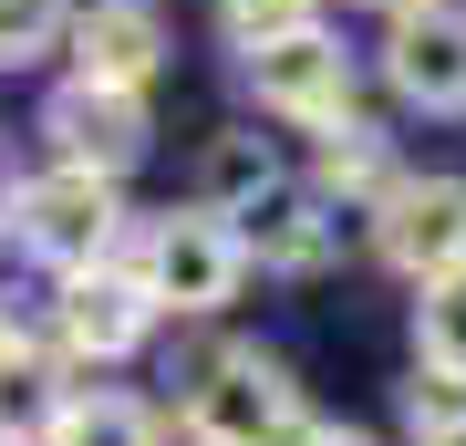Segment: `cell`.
Wrapping results in <instances>:
<instances>
[{
    "label": "cell",
    "mask_w": 466,
    "mask_h": 446,
    "mask_svg": "<svg viewBox=\"0 0 466 446\" xmlns=\"http://www.w3.org/2000/svg\"><path fill=\"white\" fill-rule=\"evenodd\" d=\"M52 446H167V415L146 395H115V384H94V395H63L52 415Z\"/></svg>",
    "instance_id": "obj_12"
},
{
    "label": "cell",
    "mask_w": 466,
    "mask_h": 446,
    "mask_svg": "<svg viewBox=\"0 0 466 446\" xmlns=\"http://www.w3.org/2000/svg\"><path fill=\"white\" fill-rule=\"evenodd\" d=\"M332 249H342V208L321 198V187L269 177L259 198L238 208V260L280 270V281H311V270H332Z\"/></svg>",
    "instance_id": "obj_10"
},
{
    "label": "cell",
    "mask_w": 466,
    "mask_h": 446,
    "mask_svg": "<svg viewBox=\"0 0 466 446\" xmlns=\"http://www.w3.org/2000/svg\"><path fill=\"white\" fill-rule=\"evenodd\" d=\"M415 446H466V415H446V426H425Z\"/></svg>",
    "instance_id": "obj_20"
},
{
    "label": "cell",
    "mask_w": 466,
    "mask_h": 446,
    "mask_svg": "<svg viewBox=\"0 0 466 446\" xmlns=\"http://www.w3.org/2000/svg\"><path fill=\"white\" fill-rule=\"evenodd\" d=\"M321 198H332V208H352V198H383V187H394V156H383V135L363 125V115H332V125H321Z\"/></svg>",
    "instance_id": "obj_14"
},
{
    "label": "cell",
    "mask_w": 466,
    "mask_h": 446,
    "mask_svg": "<svg viewBox=\"0 0 466 446\" xmlns=\"http://www.w3.org/2000/svg\"><path fill=\"white\" fill-rule=\"evenodd\" d=\"M0 229L32 249V260H52V270H94V260L125 249V198H115V177L42 166V177H21L11 198H0Z\"/></svg>",
    "instance_id": "obj_1"
},
{
    "label": "cell",
    "mask_w": 466,
    "mask_h": 446,
    "mask_svg": "<svg viewBox=\"0 0 466 446\" xmlns=\"http://www.w3.org/2000/svg\"><path fill=\"white\" fill-rule=\"evenodd\" d=\"M63 52H73V83H115V94H146L167 73V11L156 0H84L63 21Z\"/></svg>",
    "instance_id": "obj_9"
},
{
    "label": "cell",
    "mask_w": 466,
    "mask_h": 446,
    "mask_svg": "<svg viewBox=\"0 0 466 446\" xmlns=\"http://www.w3.org/2000/svg\"><path fill=\"white\" fill-rule=\"evenodd\" d=\"M52 415H63V374L32 332L0 322V446H52Z\"/></svg>",
    "instance_id": "obj_11"
},
{
    "label": "cell",
    "mask_w": 466,
    "mask_h": 446,
    "mask_svg": "<svg viewBox=\"0 0 466 446\" xmlns=\"http://www.w3.org/2000/svg\"><path fill=\"white\" fill-rule=\"evenodd\" d=\"M42 135H52V166H84V177H135L156 146V115L146 94H115V83H63L42 104Z\"/></svg>",
    "instance_id": "obj_6"
},
{
    "label": "cell",
    "mask_w": 466,
    "mask_h": 446,
    "mask_svg": "<svg viewBox=\"0 0 466 446\" xmlns=\"http://www.w3.org/2000/svg\"><path fill=\"white\" fill-rule=\"evenodd\" d=\"M249 94H259V115L332 125V115H352V52L321 32V21H300L280 42H249Z\"/></svg>",
    "instance_id": "obj_7"
},
{
    "label": "cell",
    "mask_w": 466,
    "mask_h": 446,
    "mask_svg": "<svg viewBox=\"0 0 466 446\" xmlns=\"http://www.w3.org/2000/svg\"><path fill=\"white\" fill-rule=\"evenodd\" d=\"M135 291L156 301V312H187V322H208V312H228L238 281H249V260H238V229L228 218H208V208H187V218H156L146 239H135Z\"/></svg>",
    "instance_id": "obj_3"
},
{
    "label": "cell",
    "mask_w": 466,
    "mask_h": 446,
    "mask_svg": "<svg viewBox=\"0 0 466 446\" xmlns=\"http://www.w3.org/2000/svg\"><path fill=\"white\" fill-rule=\"evenodd\" d=\"M300 21H321V0H218V32H228L238 52H249V42L300 32Z\"/></svg>",
    "instance_id": "obj_17"
},
{
    "label": "cell",
    "mask_w": 466,
    "mask_h": 446,
    "mask_svg": "<svg viewBox=\"0 0 466 446\" xmlns=\"http://www.w3.org/2000/svg\"><path fill=\"white\" fill-rule=\"evenodd\" d=\"M290 415H300V384L269 364V353L228 343V353H208V364L187 374V395H177V436H187V446H269Z\"/></svg>",
    "instance_id": "obj_2"
},
{
    "label": "cell",
    "mask_w": 466,
    "mask_h": 446,
    "mask_svg": "<svg viewBox=\"0 0 466 446\" xmlns=\"http://www.w3.org/2000/svg\"><path fill=\"white\" fill-rule=\"evenodd\" d=\"M373 249H383V270H404L415 291L466 270V177H394L373 198Z\"/></svg>",
    "instance_id": "obj_4"
},
{
    "label": "cell",
    "mask_w": 466,
    "mask_h": 446,
    "mask_svg": "<svg viewBox=\"0 0 466 446\" xmlns=\"http://www.w3.org/2000/svg\"><path fill=\"white\" fill-rule=\"evenodd\" d=\"M363 11H404V0H363Z\"/></svg>",
    "instance_id": "obj_21"
},
{
    "label": "cell",
    "mask_w": 466,
    "mask_h": 446,
    "mask_svg": "<svg viewBox=\"0 0 466 446\" xmlns=\"http://www.w3.org/2000/svg\"><path fill=\"white\" fill-rule=\"evenodd\" d=\"M415 364L466 374V270H446V281L415 291Z\"/></svg>",
    "instance_id": "obj_15"
},
{
    "label": "cell",
    "mask_w": 466,
    "mask_h": 446,
    "mask_svg": "<svg viewBox=\"0 0 466 446\" xmlns=\"http://www.w3.org/2000/svg\"><path fill=\"white\" fill-rule=\"evenodd\" d=\"M63 21H73V0H0V73L63 52Z\"/></svg>",
    "instance_id": "obj_16"
},
{
    "label": "cell",
    "mask_w": 466,
    "mask_h": 446,
    "mask_svg": "<svg viewBox=\"0 0 466 446\" xmlns=\"http://www.w3.org/2000/svg\"><path fill=\"white\" fill-rule=\"evenodd\" d=\"M146 332H156V301L135 291V270H125V260L63 270V301H52V343H63L73 364H125Z\"/></svg>",
    "instance_id": "obj_8"
},
{
    "label": "cell",
    "mask_w": 466,
    "mask_h": 446,
    "mask_svg": "<svg viewBox=\"0 0 466 446\" xmlns=\"http://www.w3.org/2000/svg\"><path fill=\"white\" fill-rule=\"evenodd\" d=\"M269 177H280L269 135L228 125V135H208V156H198V208H208V218H238V208H249V198H259Z\"/></svg>",
    "instance_id": "obj_13"
},
{
    "label": "cell",
    "mask_w": 466,
    "mask_h": 446,
    "mask_svg": "<svg viewBox=\"0 0 466 446\" xmlns=\"http://www.w3.org/2000/svg\"><path fill=\"white\" fill-rule=\"evenodd\" d=\"M269 446H373V436H363V426H300V415H290Z\"/></svg>",
    "instance_id": "obj_19"
},
{
    "label": "cell",
    "mask_w": 466,
    "mask_h": 446,
    "mask_svg": "<svg viewBox=\"0 0 466 446\" xmlns=\"http://www.w3.org/2000/svg\"><path fill=\"white\" fill-rule=\"evenodd\" d=\"M383 83L415 115H466V0H404V11H383Z\"/></svg>",
    "instance_id": "obj_5"
},
{
    "label": "cell",
    "mask_w": 466,
    "mask_h": 446,
    "mask_svg": "<svg viewBox=\"0 0 466 446\" xmlns=\"http://www.w3.org/2000/svg\"><path fill=\"white\" fill-rule=\"evenodd\" d=\"M446 415H466V374H435V364H415V384H404V426H446Z\"/></svg>",
    "instance_id": "obj_18"
}]
</instances>
